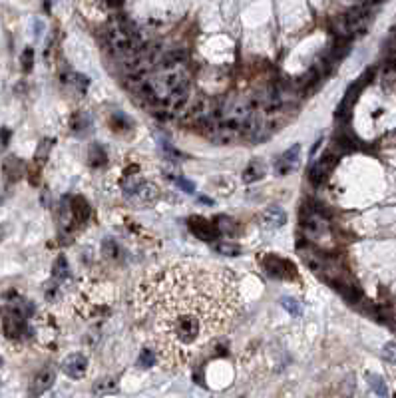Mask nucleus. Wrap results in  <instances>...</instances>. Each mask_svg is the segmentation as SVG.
<instances>
[{
  "instance_id": "nucleus-1",
  "label": "nucleus",
  "mask_w": 396,
  "mask_h": 398,
  "mask_svg": "<svg viewBox=\"0 0 396 398\" xmlns=\"http://www.w3.org/2000/svg\"><path fill=\"white\" fill-rule=\"evenodd\" d=\"M241 312L237 277L191 261L152 269L134 293V317L161 366L181 370L229 334Z\"/></svg>"
},
{
  "instance_id": "nucleus-2",
  "label": "nucleus",
  "mask_w": 396,
  "mask_h": 398,
  "mask_svg": "<svg viewBox=\"0 0 396 398\" xmlns=\"http://www.w3.org/2000/svg\"><path fill=\"white\" fill-rule=\"evenodd\" d=\"M106 40L118 56H130L138 50V36L121 20L110 22V26L106 28Z\"/></svg>"
},
{
  "instance_id": "nucleus-3",
  "label": "nucleus",
  "mask_w": 396,
  "mask_h": 398,
  "mask_svg": "<svg viewBox=\"0 0 396 398\" xmlns=\"http://www.w3.org/2000/svg\"><path fill=\"white\" fill-rule=\"evenodd\" d=\"M303 231L307 233L309 239L315 241H321L328 235V221L321 213V209L307 207V211L303 213Z\"/></svg>"
},
{
  "instance_id": "nucleus-4",
  "label": "nucleus",
  "mask_w": 396,
  "mask_h": 398,
  "mask_svg": "<svg viewBox=\"0 0 396 398\" xmlns=\"http://www.w3.org/2000/svg\"><path fill=\"white\" fill-rule=\"evenodd\" d=\"M261 265H263V269L267 271V275L273 277V279L289 281V279H295V275H297L295 265L291 263V261H287V259L277 257V255H263Z\"/></svg>"
},
{
  "instance_id": "nucleus-5",
  "label": "nucleus",
  "mask_w": 396,
  "mask_h": 398,
  "mask_svg": "<svg viewBox=\"0 0 396 398\" xmlns=\"http://www.w3.org/2000/svg\"><path fill=\"white\" fill-rule=\"evenodd\" d=\"M88 368V359L82 352H74L70 357H66V361L62 363V370H64L70 379H82L86 374Z\"/></svg>"
},
{
  "instance_id": "nucleus-6",
  "label": "nucleus",
  "mask_w": 396,
  "mask_h": 398,
  "mask_svg": "<svg viewBox=\"0 0 396 398\" xmlns=\"http://www.w3.org/2000/svg\"><path fill=\"white\" fill-rule=\"evenodd\" d=\"M335 165H337V157H335V156H325V157H321L315 165L310 167V181H312V183L325 181V179L330 175V172L335 170Z\"/></svg>"
},
{
  "instance_id": "nucleus-7",
  "label": "nucleus",
  "mask_w": 396,
  "mask_h": 398,
  "mask_svg": "<svg viewBox=\"0 0 396 398\" xmlns=\"http://www.w3.org/2000/svg\"><path fill=\"white\" fill-rule=\"evenodd\" d=\"M299 154H301V148L299 145H293L291 150H287L281 159L275 163V170L279 175H287L291 172H295L297 170V165H299Z\"/></svg>"
},
{
  "instance_id": "nucleus-8",
  "label": "nucleus",
  "mask_w": 396,
  "mask_h": 398,
  "mask_svg": "<svg viewBox=\"0 0 396 398\" xmlns=\"http://www.w3.org/2000/svg\"><path fill=\"white\" fill-rule=\"evenodd\" d=\"M366 76H368V74H366ZM366 76H364L362 80H359L357 84H354V86H350V88L346 90V94H344V98H343V102H341V106H339V110H337V118H339V120H346L348 112L352 110L354 102H357V96H359L361 90H362V84H364Z\"/></svg>"
},
{
  "instance_id": "nucleus-9",
  "label": "nucleus",
  "mask_w": 396,
  "mask_h": 398,
  "mask_svg": "<svg viewBox=\"0 0 396 398\" xmlns=\"http://www.w3.org/2000/svg\"><path fill=\"white\" fill-rule=\"evenodd\" d=\"M54 379H56V372L52 366H46L42 368L36 376H34V381H32V394H42L44 390H48L52 384H54Z\"/></svg>"
},
{
  "instance_id": "nucleus-10",
  "label": "nucleus",
  "mask_w": 396,
  "mask_h": 398,
  "mask_svg": "<svg viewBox=\"0 0 396 398\" xmlns=\"http://www.w3.org/2000/svg\"><path fill=\"white\" fill-rule=\"evenodd\" d=\"M191 231L203 239V241H213L215 239V233H217V227H213L207 219H201V217H193L191 221Z\"/></svg>"
},
{
  "instance_id": "nucleus-11",
  "label": "nucleus",
  "mask_w": 396,
  "mask_h": 398,
  "mask_svg": "<svg viewBox=\"0 0 396 398\" xmlns=\"http://www.w3.org/2000/svg\"><path fill=\"white\" fill-rule=\"evenodd\" d=\"M285 221H287V215L281 207H269L263 213V225L269 229H279L285 225Z\"/></svg>"
},
{
  "instance_id": "nucleus-12",
  "label": "nucleus",
  "mask_w": 396,
  "mask_h": 398,
  "mask_svg": "<svg viewBox=\"0 0 396 398\" xmlns=\"http://www.w3.org/2000/svg\"><path fill=\"white\" fill-rule=\"evenodd\" d=\"M4 330H6V334L10 339L20 337V332L24 330V317L16 315V312H10L8 319L4 321Z\"/></svg>"
},
{
  "instance_id": "nucleus-13",
  "label": "nucleus",
  "mask_w": 396,
  "mask_h": 398,
  "mask_svg": "<svg viewBox=\"0 0 396 398\" xmlns=\"http://www.w3.org/2000/svg\"><path fill=\"white\" fill-rule=\"evenodd\" d=\"M72 213H74L76 221H86L90 217V205L86 203V199L74 197L72 199Z\"/></svg>"
},
{
  "instance_id": "nucleus-14",
  "label": "nucleus",
  "mask_w": 396,
  "mask_h": 398,
  "mask_svg": "<svg viewBox=\"0 0 396 398\" xmlns=\"http://www.w3.org/2000/svg\"><path fill=\"white\" fill-rule=\"evenodd\" d=\"M213 249L217 251L219 255H225V257H235V255L241 253V247L235 245V243H229V241H215Z\"/></svg>"
},
{
  "instance_id": "nucleus-15",
  "label": "nucleus",
  "mask_w": 396,
  "mask_h": 398,
  "mask_svg": "<svg viewBox=\"0 0 396 398\" xmlns=\"http://www.w3.org/2000/svg\"><path fill=\"white\" fill-rule=\"evenodd\" d=\"M263 173H265V167H263V163L255 159V161H251V163H249V167L245 170V173H243V179H245L247 183H251V181H255V179L263 177Z\"/></svg>"
},
{
  "instance_id": "nucleus-16",
  "label": "nucleus",
  "mask_w": 396,
  "mask_h": 398,
  "mask_svg": "<svg viewBox=\"0 0 396 398\" xmlns=\"http://www.w3.org/2000/svg\"><path fill=\"white\" fill-rule=\"evenodd\" d=\"M68 261H66V257H58V261L54 263V279L56 281H64L66 277H68Z\"/></svg>"
},
{
  "instance_id": "nucleus-17",
  "label": "nucleus",
  "mask_w": 396,
  "mask_h": 398,
  "mask_svg": "<svg viewBox=\"0 0 396 398\" xmlns=\"http://www.w3.org/2000/svg\"><path fill=\"white\" fill-rule=\"evenodd\" d=\"M366 379H368V382H370L372 390L377 392L379 396H386V394H388V390H386V386H384V381L380 379V376H377V374H368Z\"/></svg>"
},
{
  "instance_id": "nucleus-18",
  "label": "nucleus",
  "mask_w": 396,
  "mask_h": 398,
  "mask_svg": "<svg viewBox=\"0 0 396 398\" xmlns=\"http://www.w3.org/2000/svg\"><path fill=\"white\" fill-rule=\"evenodd\" d=\"M281 303H283V307H285V309H287V311L291 312V315H295V317H299V315H301V311H303V307H301V303H299L297 299H291V297H285V299H283Z\"/></svg>"
},
{
  "instance_id": "nucleus-19",
  "label": "nucleus",
  "mask_w": 396,
  "mask_h": 398,
  "mask_svg": "<svg viewBox=\"0 0 396 398\" xmlns=\"http://www.w3.org/2000/svg\"><path fill=\"white\" fill-rule=\"evenodd\" d=\"M4 173L8 175V177H18V173H20V163L14 159V157H8L6 159V163H4Z\"/></svg>"
},
{
  "instance_id": "nucleus-20",
  "label": "nucleus",
  "mask_w": 396,
  "mask_h": 398,
  "mask_svg": "<svg viewBox=\"0 0 396 398\" xmlns=\"http://www.w3.org/2000/svg\"><path fill=\"white\" fill-rule=\"evenodd\" d=\"M217 223H219V225H217V231H223V233H231V235H233V233L237 231L235 223H233L231 219H227V217H219V219H217Z\"/></svg>"
},
{
  "instance_id": "nucleus-21",
  "label": "nucleus",
  "mask_w": 396,
  "mask_h": 398,
  "mask_svg": "<svg viewBox=\"0 0 396 398\" xmlns=\"http://www.w3.org/2000/svg\"><path fill=\"white\" fill-rule=\"evenodd\" d=\"M382 354H384V359L394 363L396 364V343H386L384 348H382Z\"/></svg>"
},
{
  "instance_id": "nucleus-22",
  "label": "nucleus",
  "mask_w": 396,
  "mask_h": 398,
  "mask_svg": "<svg viewBox=\"0 0 396 398\" xmlns=\"http://www.w3.org/2000/svg\"><path fill=\"white\" fill-rule=\"evenodd\" d=\"M139 363H141V364H145V366H154V364L157 363V359H155L154 350H143V352H141V359H139Z\"/></svg>"
},
{
  "instance_id": "nucleus-23",
  "label": "nucleus",
  "mask_w": 396,
  "mask_h": 398,
  "mask_svg": "<svg viewBox=\"0 0 396 398\" xmlns=\"http://www.w3.org/2000/svg\"><path fill=\"white\" fill-rule=\"evenodd\" d=\"M32 62H34V50H32V48H26L24 54H22V66H24V70H30Z\"/></svg>"
},
{
  "instance_id": "nucleus-24",
  "label": "nucleus",
  "mask_w": 396,
  "mask_h": 398,
  "mask_svg": "<svg viewBox=\"0 0 396 398\" xmlns=\"http://www.w3.org/2000/svg\"><path fill=\"white\" fill-rule=\"evenodd\" d=\"M175 183H177L179 187H183V190H185L187 193H193V191H195V187H193L189 181H185L183 177H175Z\"/></svg>"
},
{
  "instance_id": "nucleus-25",
  "label": "nucleus",
  "mask_w": 396,
  "mask_h": 398,
  "mask_svg": "<svg viewBox=\"0 0 396 398\" xmlns=\"http://www.w3.org/2000/svg\"><path fill=\"white\" fill-rule=\"evenodd\" d=\"M100 2H108V0H100Z\"/></svg>"
}]
</instances>
